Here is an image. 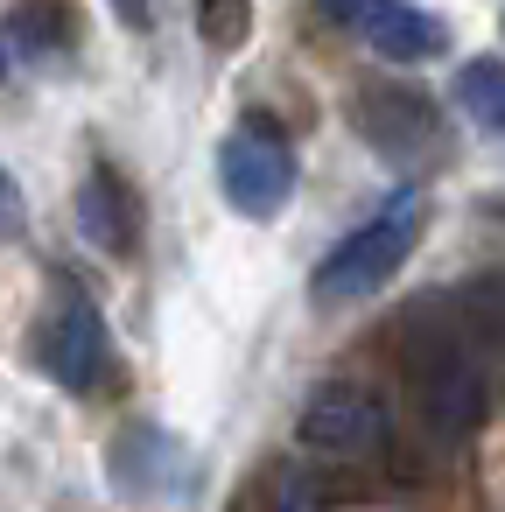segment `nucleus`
<instances>
[{"mask_svg":"<svg viewBox=\"0 0 505 512\" xmlns=\"http://www.w3.org/2000/svg\"><path fill=\"white\" fill-rule=\"evenodd\" d=\"M197 36L218 57H239L253 43V0H197Z\"/></svg>","mask_w":505,"mask_h":512,"instance_id":"9b49d317","label":"nucleus"},{"mask_svg":"<svg viewBox=\"0 0 505 512\" xmlns=\"http://www.w3.org/2000/svg\"><path fill=\"white\" fill-rule=\"evenodd\" d=\"M113 8H120L127 29H148V0H113Z\"/></svg>","mask_w":505,"mask_h":512,"instance_id":"4468645a","label":"nucleus"},{"mask_svg":"<svg viewBox=\"0 0 505 512\" xmlns=\"http://www.w3.org/2000/svg\"><path fill=\"white\" fill-rule=\"evenodd\" d=\"M372 8H379V0H323V15H330L337 29H365Z\"/></svg>","mask_w":505,"mask_h":512,"instance_id":"ddd939ff","label":"nucleus"},{"mask_svg":"<svg viewBox=\"0 0 505 512\" xmlns=\"http://www.w3.org/2000/svg\"><path fill=\"white\" fill-rule=\"evenodd\" d=\"M421 232H428V197H421V190H400L393 204H379L365 225H351V232L323 253L309 295H316L323 309H351V302L379 295V288L414 260Z\"/></svg>","mask_w":505,"mask_h":512,"instance_id":"f03ea898","label":"nucleus"},{"mask_svg":"<svg viewBox=\"0 0 505 512\" xmlns=\"http://www.w3.org/2000/svg\"><path fill=\"white\" fill-rule=\"evenodd\" d=\"M0 78H8V50H0Z\"/></svg>","mask_w":505,"mask_h":512,"instance_id":"2eb2a0df","label":"nucleus"},{"mask_svg":"<svg viewBox=\"0 0 505 512\" xmlns=\"http://www.w3.org/2000/svg\"><path fill=\"white\" fill-rule=\"evenodd\" d=\"M141 197H134V183L120 176V169H92L85 183H78V232L99 246V253H113V260H134V246H141Z\"/></svg>","mask_w":505,"mask_h":512,"instance_id":"0eeeda50","label":"nucleus"},{"mask_svg":"<svg viewBox=\"0 0 505 512\" xmlns=\"http://www.w3.org/2000/svg\"><path fill=\"white\" fill-rule=\"evenodd\" d=\"M365 43L386 64H428V57L449 50V22L435 8H414V0H379L365 15Z\"/></svg>","mask_w":505,"mask_h":512,"instance_id":"6e6552de","label":"nucleus"},{"mask_svg":"<svg viewBox=\"0 0 505 512\" xmlns=\"http://www.w3.org/2000/svg\"><path fill=\"white\" fill-rule=\"evenodd\" d=\"M36 365H43L64 393H92V386L106 379L113 337H106V316L92 309V295H78V288L57 295V309H50L43 330H36Z\"/></svg>","mask_w":505,"mask_h":512,"instance_id":"39448f33","label":"nucleus"},{"mask_svg":"<svg viewBox=\"0 0 505 512\" xmlns=\"http://www.w3.org/2000/svg\"><path fill=\"white\" fill-rule=\"evenodd\" d=\"M456 106H463L477 127L505 134V64H498V57H470V64L456 71Z\"/></svg>","mask_w":505,"mask_h":512,"instance_id":"9d476101","label":"nucleus"},{"mask_svg":"<svg viewBox=\"0 0 505 512\" xmlns=\"http://www.w3.org/2000/svg\"><path fill=\"white\" fill-rule=\"evenodd\" d=\"M351 127L372 155H386V169L400 176H428L435 162H449V134H442V106L407 85V78H372L351 92Z\"/></svg>","mask_w":505,"mask_h":512,"instance_id":"7ed1b4c3","label":"nucleus"},{"mask_svg":"<svg viewBox=\"0 0 505 512\" xmlns=\"http://www.w3.org/2000/svg\"><path fill=\"white\" fill-rule=\"evenodd\" d=\"M295 183H302V162H295V148L267 120H239L225 134V148H218V190H225V204L239 218H253V225L281 218L295 204Z\"/></svg>","mask_w":505,"mask_h":512,"instance_id":"20e7f679","label":"nucleus"},{"mask_svg":"<svg viewBox=\"0 0 505 512\" xmlns=\"http://www.w3.org/2000/svg\"><path fill=\"white\" fill-rule=\"evenodd\" d=\"M29 232V204H22V183L8 176V169H0V246H8V239H22Z\"/></svg>","mask_w":505,"mask_h":512,"instance_id":"f8f14e48","label":"nucleus"},{"mask_svg":"<svg viewBox=\"0 0 505 512\" xmlns=\"http://www.w3.org/2000/svg\"><path fill=\"white\" fill-rule=\"evenodd\" d=\"M15 43L29 57H71L78 50V0H15Z\"/></svg>","mask_w":505,"mask_h":512,"instance_id":"1a4fd4ad","label":"nucleus"},{"mask_svg":"<svg viewBox=\"0 0 505 512\" xmlns=\"http://www.w3.org/2000/svg\"><path fill=\"white\" fill-rule=\"evenodd\" d=\"M379 428H386V407H379V393L358 386V379L316 386V393L302 400V414H295V435H302V449H316V456H365V449L379 442Z\"/></svg>","mask_w":505,"mask_h":512,"instance_id":"423d86ee","label":"nucleus"},{"mask_svg":"<svg viewBox=\"0 0 505 512\" xmlns=\"http://www.w3.org/2000/svg\"><path fill=\"white\" fill-rule=\"evenodd\" d=\"M400 379L414 414L442 435L463 442L484 428L491 414V365H484V337L470 330V316L456 309V295H428L400 316Z\"/></svg>","mask_w":505,"mask_h":512,"instance_id":"f257e3e1","label":"nucleus"}]
</instances>
